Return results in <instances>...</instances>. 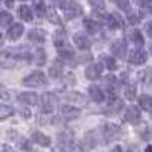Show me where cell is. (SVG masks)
I'll return each mask as SVG.
<instances>
[{
    "instance_id": "cell-1",
    "label": "cell",
    "mask_w": 152,
    "mask_h": 152,
    "mask_svg": "<svg viewBox=\"0 0 152 152\" xmlns=\"http://www.w3.org/2000/svg\"><path fill=\"white\" fill-rule=\"evenodd\" d=\"M46 82H47L46 75L40 70L32 72L26 78H23V85H26V87H41V85H46Z\"/></svg>"
},
{
    "instance_id": "cell-2",
    "label": "cell",
    "mask_w": 152,
    "mask_h": 152,
    "mask_svg": "<svg viewBox=\"0 0 152 152\" xmlns=\"http://www.w3.org/2000/svg\"><path fill=\"white\" fill-rule=\"evenodd\" d=\"M120 134H122V129L119 128L117 125H114V123H105L104 128H102V137H104V140L107 143L119 138Z\"/></svg>"
},
{
    "instance_id": "cell-3",
    "label": "cell",
    "mask_w": 152,
    "mask_h": 152,
    "mask_svg": "<svg viewBox=\"0 0 152 152\" xmlns=\"http://www.w3.org/2000/svg\"><path fill=\"white\" fill-rule=\"evenodd\" d=\"M64 8H66V17L69 20H73L76 17L82 15V6L78 2H75V0H70L67 3V6H64Z\"/></svg>"
},
{
    "instance_id": "cell-4",
    "label": "cell",
    "mask_w": 152,
    "mask_h": 152,
    "mask_svg": "<svg viewBox=\"0 0 152 152\" xmlns=\"http://www.w3.org/2000/svg\"><path fill=\"white\" fill-rule=\"evenodd\" d=\"M125 120L129 122V123H132V125H138V123H140V120H142L140 108L131 105L128 110H126V113H125Z\"/></svg>"
},
{
    "instance_id": "cell-5",
    "label": "cell",
    "mask_w": 152,
    "mask_h": 152,
    "mask_svg": "<svg viewBox=\"0 0 152 152\" xmlns=\"http://www.w3.org/2000/svg\"><path fill=\"white\" fill-rule=\"evenodd\" d=\"M59 114L62 119L66 120H72V119H76L81 114V110L79 108H75L72 105H62L61 110H59Z\"/></svg>"
},
{
    "instance_id": "cell-6",
    "label": "cell",
    "mask_w": 152,
    "mask_h": 152,
    "mask_svg": "<svg viewBox=\"0 0 152 152\" xmlns=\"http://www.w3.org/2000/svg\"><path fill=\"white\" fill-rule=\"evenodd\" d=\"M146 58H148L146 52H143L142 49H135V50H132V52L129 53L128 61L131 62V64H145Z\"/></svg>"
},
{
    "instance_id": "cell-7",
    "label": "cell",
    "mask_w": 152,
    "mask_h": 152,
    "mask_svg": "<svg viewBox=\"0 0 152 152\" xmlns=\"http://www.w3.org/2000/svg\"><path fill=\"white\" fill-rule=\"evenodd\" d=\"M111 53L117 58H123L126 53V43L125 40H116L111 44Z\"/></svg>"
},
{
    "instance_id": "cell-8",
    "label": "cell",
    "mask_w": 152,
    "mask_h": 152,
    "mask_svg": "<svg viewBox=\"0 0 152 152\" xmlns=\"http://www.w3.org/2000/svg\"><path fill=\"white\" fill-rule=\"evenodd\" d=\"M55 104H56V100H55V97H53L52 93H44L43 94V111L46 114H50V113L53 111Z\"/></svg>"
},
{
    "instance_id": "cell-9",
    "label": "cell",
    "mask_w": 152,
    "mask_h": 152,
    "mask_svg": "<svg viewBox=\"0 0 152 152\" xmlns=\"http://www.w3.org/2000/svg\"><path fill=\"white\" fill-rule=\"evenodd\" d=\"M17 99H18V102L21 104V105H37V102H38V96L35 94V93H20L18 96H17Z\"/></svg>"
},
{
    "instance_id": "cell-10",
    "label": "cell",
    "mask_w": 152,
    "mask_h": 152,
    "mask_svg": "<svg viewBox=\"0 0 152 152\" xmlns=\"http://www.w3.org/2000/svg\"><path fill=\"white\" fill-rule=\"evenodd\" d=\"M96 143H97V140H96V137H94V131H90V132H87L84 135V142H82L81 149L84 152L85 151H90V149H93L96 146Z\"/></svg>"
},
{
    "instance_id": "cell-11",
    "label": "cell",
    "mask_w": 152,
    "mask_h": 152,
    "mask_svg": "<svg viewBox=\"0 0 152 152\" xmlns=\"http://www.w3.org/2000/svg\"><path fill=\"white\" fill-rule=\"evenodd\" d=\"M100 73H102V66L100 64H90L85 69V78L87 79H97Z\"/></svg>"
},
{
    "instance_id": "cell-12",
    "label": "cell",
    "mask_w": 152,
    "mask_h": 152,
    "mask_svg": "<svg viewBox=\"0 0 152 152\" xmlns=\"http://www.w3.org/2000/svg\"><path fill=\"white\" fill-rule=\"evenodd\" d=\"M138 79L143 84L145 88H152V70L151 69H146V70H142L138 73Z\"/></svg>"
},
{
    "instance_id": "cell-13",
    "label": "cell",
    "mask_w": 152,
    "mask_h": 152,
    "mask_svg": "<svg viewBox=\"0 0 152 152\" xmlns=\"http://www.w3.org/2000/svg\"><path fill=\"white\" fill-rule=\"evenodd\" d=\"M32 140L35 143H38L40 146H44V148L50 146V137H47L46 134H43L40 131H34L32 132Z\"/></svg>"
},
{
    "instance_id": "cell-14",
    "label": "cell",
    "mask_w": 152,
    "mask_h": 152,
    "mask_svg": "<svg viewBox=\"0 0 152 152\" xmlns=\"http://www.w3.org/2000/svg\"><path fill=\"white\" fill-rule=\"evenodd\" d=\"M107 24H108V28H110L111 31L120 29V28L123 26V23H122V20H120V17H119L117 14H110V15L107 17Z\"/></svg>"
},
{
    "instance_id": "cell-15",
    "label": "cell",
    "mask_w": 152,
    "mask_h": 152,
    "mask_svg": "<svg viewBox=\"0 0 152 152\" xmlns=\"http://www.w3.org/2000/svg\"><path fill=\"white\" fill-rule=\"evenodd\" d=\"M29 40L34 41V43H44L46 40V32L43 29H32L29 31Z\"/></svg>"
},
{
    "instance_id": "cell-16",
    "label": "cell",
    "mask_w": 152,
    "mask_h": 152,
    "mask_svg": "<svg viewBox=\"0 0 152 152\" xmlns=\"http://www.w3.org/2000/svg\"><path fill=\"white\" fill-rule=\"evenodd\" d=\"M23 26H21V24H12V26H11V29L8 31V38H9V40H12V41H15V40H18V38L23 35Z\"/></svg>"
},
{
    "instance_id": "cell-17",
    "label": "cell",
    "mask_w": 152,
    "mask_h": 152,
    "mask_svg": "<svg viewBox=\"0 0 152 152\" xmlns=\"http://www.w3.org/2000/svg\"><path fill=\"white\" fill-rule=\"evenodd\" d=\"M73 41H75L76 46H78L79 49H82V50H85V49L90 47V40L85 37V34H76V35L73 37Z\"/></svg>"
},
{
    "instance_id": "cell-18",
    "label": "cell",
    "mask_w": 152,
    "mask_h": 152,
    "mask_svg": "<svg viewBox=\"0 0 152 152\" xmlns=\"http://www.w3.org/2000/svg\"><path fill=\"white\" fill-rule=\"evenodd\" d=\"M88 93H90V97L94 100V102H97V104H100V102H102V100L105 99L104 91L100 90L99 87H96V85H91L90 88H88Z\"/></svg>"
},
{
    "instance_id": "cell-19",
    "label": "cell",
    "mask_w": 152,
    "mask_h": 152,
    "mask_svg": "<svg viewBox=\"0 0 152 152\" xmlns=\"http://www.w3.org/2000/svg\"><path fill=\"white\" fill-rule=\"evenodd\" d=\"M53 43L55 46L59 49V47H64L67 46V38H66V32L64 31H56L55 35H53Z\"/></svg>"
},
{
    "instance_id": "cell-20",
    "label": "cell",
    "mask_w": 152,
    "mask_h": 152,
    "mask_svg": "<svg viewBox=\"0 0 152 152\" xmlns=\"http://www.w3.org/2000/svg\"><path fill=\"white\" fill-rule=\"evenodd\" d=\"M138 102H140V107L143 110H146L148 113H152V96L149 94H142L140 99H138Z\"/></svg>"
},
{
    "instance_id": "cell-21",
    "label": "cell",
    "mask_w": 152,
    "mask_h": 152,
    "mask_svg": "<svg viewBox=\"0 0 152 152\" xmlns=\"http://www.w3.org/2000/svg\"><path fill=\"white\" fill-rule=\"evenodd\" d=\"M108 105H110V110L111 111H119L122 107H123V102L116 96V94H111L108 97Z\"/></svg>"
},
{
    "instance_id": "cell-22",
    "label": "cell",
    "mask_w": 152,
    "mask_h": 152,
    "mask_svg": "<svg viewBox=\"0 0 152 152\" xmlns=\"http://www.w3.org/2000/svg\"><path fill=\"white\" fill-rule=\"evenodd\" d=\"M84 28L90 32V34H96V32H99V24H97V21H94V20H91V18H84Z\"/></svg>"
},
{
    "instance_id": "cell-23",
    "label": "cell",
    "mask_w": 152,
    "mask_h": 152,
    "mask_svg": "<svg viewBox=\"0 0 152 152\" xmlns=\"http://www.w3.org/2000/svg\"><path fill=\"white\" fill-rule=\"evenodd\" d=\"M18 15H20V18H23L24 21H31V20H32V11H31L29 6L21 5V6L18 8Z\"/></svg>"
},
{
    "instance_id": "cell-24",
    "label": "cell",
    "mask_w": 152,
    "mask_h": 152,
    "mask_svg": "<svg viewBox=\"0 0 152 152\" xmlns=\"http://www.w3.org/2000/svg\"><path fill=\"white\" fill-rule=\"evenodd\" d=\"M15 113V110L9 107V105H0V120H5L8 117H11Z\"/></svg>"
},
{
    "instance_id": "cell-25",
    "label": "cell",
    "mask_w": 152,
    "mask_h": 152,
    "mask_svg": "<svg viewBox=\"0 0 152 152\" xmlns=\"http://www.w3.org/2000/svg\"><path fill=\"white\" fill-rule=\"evenodd\" d=\"M59 56L64 58V59H73L75 58V52L70 46H64V47H59Z\"/></svg>"
},
{
    "instance_id": "cell-26",
    "label": "cell",
    "mask_w": 152,
    "mask_h": 152,
    "mask_svg": "<svg viewBox=\"0 0 152 152\" xmlns=\"http://www.w3.org/2000/svg\"><path fill=\"white\" fill-rule=\"evenodd\" d=\"M34 61L37 66H43L46 62V52L44 49H37L35 50V55H34Z\"/></svg>"
},
{
    "instance_id": "cell-27",
    "label": "cell",
    "mask_w": 152,
    "mask_h": 152,
    "mask_svg": "<svg viewBox=\"0 0 152 152\" xmlns=\"http://www.w3.org/2000/svg\"><path fill=\"white\" fill-rule=\"evenodd\" d=\"M12 23V15L9 14V12H0V26L3 28H8L9 24Z\"/></svg>"
},
{
    "instance_id": "cell-28",
    "label": "cell",
    "mask_w": 152,
    "mask_h": 152,
    "mask_svg": "<svg viewBox=\"0 0 152 152\" xmlns=\"http://www.w3.org/2000/svg\"><path fill=\"white\" fill-rule=\"evenodd\" d=\"M34 5H35V11H37V15L43 18L46 14V6L43 3V0H34Z\"/></svg>"
},
{
    "instance_id": "cell-29",
    "label": "cell",
    "mask_w": 152,
    "mask_h": 152,
    "mask_svg": "<svg viewBox=\"0 0 152 152\" xmlns=\"http://www.w3.org/2000/svg\"><path fill=\"white\" fill-rule=\"evenodd\" d=\"M62 73V66H59V62H53V66L49 69V75L52 78H59Z\"/></svg>"
},
{
    "instance_id": "cell-30",
    "label": "cell",
    "mask_w": 152,
    "mask_h": 152,
    "mask_svg": "<svg viewBox=\"0 0 152 152\" xmlns=\"http://www.w3.org/2000/svg\"><path fill=\"white\" fill-rule=\"evenodd\" d=\"M129 38L137 44V46H143V37H142V34H140V31H137V29H134L131 34H129Z\"/></svg>"
},
{
    "instance_id": "cell-31",
    "label": "cell",
    "mask_w": 152,
    "mask_h": 152,
    "mask_svg": "<svg viewBox=\"0 0 152 152\" xmlns=\"http://www.w3.org/2000/svg\"><path fill=\"white\" fill-rule=\"evenodd\" d=\"M104 62H105V66H107V69H110V70H116L117 69V62H116V59L114 58H111V56H104Z\"/></svg>"
},
{
    "instance_id": "cell-32",
    "label": "cell",
    "mask_w": 152,
    "mask_h": 152,
    "mask_svg": "<svg viewBox=\"0 0 152 152\" xmlns=\"http://www.w3.org/2000/svg\"><path fill=\"white\" fill-rule=\"evenodd\" d=\"M117 3H119V8H120L122 11H125L126 14H131V12H132V8H131V5H129L128 0H119Z\"/></svg>"
},
{
    "instance_id": "cell-33",
    "label": "cell",
    "mask_w": 152,
    "mask_h": 152,
    "mask_svg": "<svg viewBox=\"0 0 152 152\" xmlns=\"http://www.w3.org/2000/svg\"><path fill=\"white\" fill-rule=\"evenodd\" d=\"M46 12H47V15H49V20L50 21H52V23H61L59 20H58V14H56V12H55V9L53 8H47L46 9Z\"/></svg>"
},
{
    "instance_id": "cell-34",
    "label": "cell",
    "mask_w": 152,
    "mask_h": 152,
    "mask_svg": "<svg viewBox=\"0 0 152 152\" xmlns=\"http://www.w3.org/2000/svg\"><path fill=\"white\" fill-rule=\"evenodd\" d=\"M138 132H140V137L143 138V140H149L152 132H151V128H148V126H145V128H140L138 129Z\"/></svg>"
},
{
    "instance_id": "cell-35",
    "label": "cell",
    "mask_w": 152,
    "mask_h": 152,
    "mask_svg": "<svg viewBox=\"0 0 152 152\" xmlns=\"http://www.w3.org/2000/svg\"><path fill=\"white\" fill-rule=\"evenodd\" d=\"M90 5L94 9H97V11H104V8H105V2H104V0H90Z\"/></svg>"
},
{
    "instance_id": "cell-36",
    "label": "cell",
    "mask_w": 152,
    "mask_h": 152,
    "mask_svg": "<svg viewBox=\"0 0 152 152\" xmlns=\"http://www.w3.org/2000/svg\"><path fill=\"white\" fill-rule=\"evenodd\" d=\"M67 97L70 99V100H79V102H84V96L81 94V93H78V91H75V93H69L67 94Z\"/></svg>"
},
{
    "instance_id": "cell-37",
    "label": "cell",
    "mask_w": 152,
    "mask_h": 152,
    "mask_svg": "<svg viewBox=\"0 0 152 152\" xmlns=\"http://www.w3.org/2000/svg\"><path fill=\"white\" fill-rule=\"evenodd\" d=\"M11 97L9 91L6 90V87H3L2 84H0V99H3V100H8Z\"/></svg>"
},
{
    "instance_id": "cell-38",
    "label": "cell",
    "mask_w": 152,
    "mask_h": 152,
    "mask_svg": "<svg viewBox=\"0 0 152 152\" xmlns=\"http://www.w3.org/2000/svg\"><path fill=\"white\" fill-rule=\"evenodd\" d=\"M125 94H126V97H128L129 100H132L135 97V88L134 87H128V88H126V91H125Z\"/></svg>"
},
{
    "instance_id": "cell-39",
    "label": "cell",
    "mask_w": 152,
    "mask_h": 152,
    "mask_svg": "<svg viewBox=\"0 0 152 152\" xmlns=\"http://www.w3.org/2000/svg\"><path fill=\"white\" fill-rule=\"evenodd\" d=\"M20 114H21L23 117H31V111H29L28 108H24L23 105L20 107Z\"/></svg>"
},
{
    "instance_id": "cell-40",
    "label": "cell",
    "mask_w": 152,
    "mask_h": 152,
    "mask_svg": "<svg viewBox=\"0 0 152 152\" xmlns=\"http://www.w3.org/2000/svg\"><path fill=\"white\" fill-rule=\"evenodd\" d=\"M0 152H15V151L12 149L11 146H8V145H2L0 146Z\"/></svg>"
},
{
    "instance_id": "cell-41",
    "label": "cell",
    "mask_w": 152,
    "mask_h": 152,
    "mask_svg": "<svg viewBox=\"0 0 152 152\" xmlns=\"http://www.w3.org/2000/svg\"><path fill=\"white\" fill-rule=\"evenodd\" d=\"M146 34L152 38V21H149V23H146Z\"/></svg>"
},
{
    "instance_id": "cell-42",
    "label": "cell",
    "mask_w": 152,
    "mask_h": 152,
    "mask_svg": "<svg viewBox=\"0 0 152 152\" xmlns=\"http://www.w3.org/2000/svg\"><path fill=\"white\" fill-rule=\"evenodd\" d=\"M137 2H138V5H142V6H149L152 0H137Z\"/></svg>"
},
{
    "instance_id": "cell-43",
    "label": "cell",
    "mask_w": 152,
    "mask_h": 152,
    "mask_svg": "<svg viewBox=\"0 0 152 152\" xmlns=\"http://www.w3.org/2000/svg\"><path fill=\"white\" fill-rule=\"evenodd\" d=\"M53 3H55L56 6H64V3H66V0H53Z\"/></svg>"
},
{
    "instance_id": "cell-44",
    "label": "cell",
    "mask_w": 152,
    "mask_h": 152,
    "mask_svg": "<svg viewBox=\"0 0 152 152\" xmlns=\"http://www.w3.org/2000/svg\"><path fill=\"white\" fill-rule=\"evenodd\" d=\"M5 3L8 8H12V5H14V0H5Z\"/></svg>"
},
{
    "instance_id": "cell-45",
    "label": "cell",
    "mask_w": 152,
    "mask_h": 152,
    "mask_svg": "<svg viewBox=\"0 0 152 152\" xmlns=\"http://www.w3.org/2000/svg\"><path fill=\"white\" fill-rule=\"evenodd\" d=\"M145 152H152V146H148V148H146V151H145Z\"/></svg>"
},
{
    "instance_id": "cell-46",
    "label": "cell",
    "mask_w": 152,
    "mask_h": 152,
    "mask_svg": "<svg viewBox=\"0 0 152 152\" xmlns=\"http://www.w3.org/2000/svg\"><path fill=\"white\" fill-rule=\"evenodd\" d=\"M149 52H151V55H152V44L149 46Z\"/></svg>"
},
{
    "instance_id": "cell-47",
    "label": "cell",
    "mask_w": 152,
    "mask_h": 152,
    "mask_svg": "<svg viewBox=\"0 0 152 152\" xmlns=\"http://www.w3.org/2000/svg\"><path fill=\"white\" fill-rule=\"evenodd\" d=\"M0 43H2V34H0Z\"/></svg>"
}]
</instances>
